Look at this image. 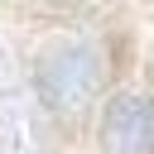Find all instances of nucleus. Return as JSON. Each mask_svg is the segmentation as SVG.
Segmentation results:
<instances>
[{
    "label": "nucleus",
    "mask_w": 154,
    "mask_h": 154,
    "mask_svg": "<svg viewBox=\"0 0 154 154\" xmlns=\"http://www.w3.org/2000/svg\"><path fill=\"white\" fill-rule=\"evenodd\" d=\"M96 87V67L82 48H67V53H53L38 63V96L53 106V111H72L91 96Z\"/></svg>",
    "instance_id": "2"
},
{
    "label": "nucleus",
    "mask_w": 154,
    "mask_h": 154,
    "mask_svg": "<svg viewBox=\"0 0 154 154\" xmlns=\"http://www.w3.org/2000/svg\"><path fill=\"white\" fill-rule=\"evenodd\" d=\"M106 154H154V101L149 96H116L101 120Z\"/></svg>",
    "instance_id": "1"
}]
</instances>
